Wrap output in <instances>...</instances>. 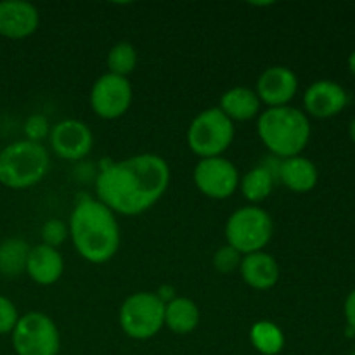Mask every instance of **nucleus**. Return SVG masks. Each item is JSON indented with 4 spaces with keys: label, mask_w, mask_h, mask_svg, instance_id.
I'll return each instance as SVG.
<instances>
[{
    "label": "nucleus",
    "mask_w": 355,
    "mask_h": 355,
    "mask_svg": "<svg viewBox=\"0 0 355 355\" xmlns=\"http://www.w3.org/2000/svg\"><path fill=\"white\" fill-rule=\"evenodd\" d=\"M30 243L21 238H7L0 243V274L2 277H19L26 274Z\"/></svg>",
    "instance_id": "nucleus-21"
},
{
    "label": "nucleus",
    "mask_w": 355,
    "mask_h": 355,
    "mask_svg": "<svg viewBox=\"0 0 355 355\" xmlns=\"http://www.w3.org/2000/svg\"><path fill=\"white\" fill-rule=\"evenodd\" d=\"M238 272L243 283L257 291H267L276 286L281 274L277 260L267 252L243 255Z\"/></svg>",
    "instance_id": "nucleus-15"
},
{
    "label": "nucleus",
    "mask_w": 355,
    "mask_h": 355,
    "mask_svg": "<svg viewBox=\"0 0 355 355\" xmlns=\"http://www.w3.org/2000/svg\"><path fill=\"white\" fill-rule=\"evenodd\" d=\"M51 128L52 125L49 123L45 114L35 113L31 116H28L26 121H24V139L31 142H38V144H44L45 139H49V135H51Z\"/></svg>",
    "instance_id": "nucleus-26"
},
{
    "label": "nucleus",
    "mask_w": 355,
    "mask_h": 355,
    "mask_svg": "<svg viewBox=\"0 0 355 355\" xmlns=\"http://www.w3.org/2000/svg\"><path fill=\"white\" fill-rule=\"evenodd\" d=\"M137 49H135L130 42H116L106 55L107 73L128 78V75H132V73L135 71V68H137Z\"/></svg>",
    "instance_id": "nucleus-23"
},
{
    "label": "nucleus",
    "mask_w": 355,
    "mask_h": 355,
    "mask_svg": "<svg viewBox=\"0 0 355 355\" xmlns=\"http://www.w3.org/2000/svg\"><path fill=\"white\" fill-rule=\"evenodd\" d=\"M51 170V153L44 144L19 139L0 149V184L14 191L35 187Z\"/></svg>",
    "instance_id": "nucleus-4"
},
{
    "label": "nucleus",
    "mask_w": 355,
    "mask_h": 355,
    "mask_svg": "<svg viewBox=\"0 0 355 355\" xmlns=\"http://www.w3.org/2000/svg\"><path fill=\"white\" fill-rule=\"evenodd\" d=\"M349 69H350V73L355 76V49L350 52V55H349Z\"/></svg>",
    "instance_id": "nucleus-30"
},
{
    "label": "nucleus",
    "mask_w": 355,
    "mask_h": 355,
    "mask_svg": "<svg viewBox=\"0 0 355 355\" xmlns=\"http://www.w3.org/2000/svg\"><path fill=\"white\" fill-rule=\"evenodd\" d=\"M349 135H350V139L355 142V116L352 118V121H350V125H349Z\"/></svg>",
    "instance_id": "nucleus-31"
},
{
    "label": "nucleus",
    "mask_w": 355,
    "mask_h": 355,
    "mask_svg": "<svg viewBox=\"0 0 355 355\" xmlns=\"http://www.w3.org/2000/svg\"><path fill=\"white\" fill-rule=\"evenodd\" d=\"M26 274L40 286H52L64 274V259L58 248L45 245L31 246L26 263Z\"/></svg>",
    "instance_id": "nucleus-16"
},
{
    "label": "nucleus",
    "mask_w": 355,
    "mask_h": 355,
    "mask_svg": "<svg viewBox=\"0 0 355 355\" xmlns=\"http://www.w3.org/2000/svg\"><path fill=\"white\" fill-rule=\"evenodd\" d=\"M0 281H2V274H0Z\"/></svg>",
    "instance_id": "nucleus-33"
},
{
    "label": "nucleus",
    "mask_w": 355,
    "mask_h": 355,
    "mask_svg": "<svg viewBox=\"0 0 355 355\" xmlns=\"http://www.w3.org/2000/svg\"><path fill=\"white\" fill-rule=\"evenodd\" d=\"M217 107L232 123L250 121L253 118H259V114L262 113V103L255 90L241 85L225 90Z\"/></svg>",
    "instance_id": "nucleus-18"
},
{
    "label": "nucleus",
    "mask_w": 355,
    "mask_h": 355,
    "mask_svg": "<svg viewBox=\"0 0 355 355\" xmlns=\"http://www.w3.org/2000/svg\"><path fill=\"white\" fill-rule=\"evenodd\" d=\"M349 104V94L335 80H315L304 92V110L307 116L333 118Z\"/></svg>",
    "instance_id": "nucleus-13"
},
{
    "label": "nucleus",
    "mask_w": 355,
    "mask_h": 355,
    "mask_svg": "<svg viewBox=\"0 0 355 355\" xmlns=\"http://www.w3.org/2000/svg\"><path fill=\"white\" fill-rule=\"evenodd\" d=\"M343 314H345L347 326L355 331V288L347 295L345 304H343Z\"/></svg>",
    "instance_id": "nucleus-28"
},
{
    "label": "nucleus",
    "mask_w": 355,
    "mask_h": 355,
    "mask_svg": "<svg viewBox=\"0 0 355 355\" xmlns=\"http://www.w3.org/2000/svg\"><path fill=\"white\" fill-rule=\"evenodd\" d=\"M241 260H243V255L238 252V250H234L229 245H224L214 253V260H211V263H214L217 272L232 274L236 272V270H239Z\"/></svg>",
    "instance_id": "nucleus-25"
},
{
    "label": "nucleus",
    "mask_w": 355,
    "mask_h": 355,
    "mask_svg": "<svg viewBox=\"0 0 355 355\" xmlns=\"http://www.w3.org/2000/svg\"><path fill=\"white\" fill-rule=\"evenodd\" d=\"M134 89L128 78L104 73L94 82L89 103L94 113L103 120H118L130 110Z\"/></svg>",
    "instance_id": "nucleus-10"
},
{
    "label": "nucleus",
    "mask_w": 355,
    "mask_h": 355,
    "mask_svg": "<svg viewBox=\"0 0 355 355\" xmlns=\"http://www.w3.org/2000/svg\"><path fill=\"white\" fill-rule=\"evenodd\" d=\"M250 343L262 355H279L286 345L283 329L272 321H257L250 329Z\"/></svg>",
    "instance_id": "nucleus-22"
},
{
    "label": "nucleus",
    "mask_w": 355,
    "mask_h": 355,
    "mask_svg": "<svg viewBox=\"0 0 355 355\" xmlns=\"http://www.w3.org/2000/svg\"><path fill=\"white\" fill-rule=\"evenodd\" d=\"M120 328L128 338L146 342L165 328V304L149 291H137L127 297L118 312Z\"/></svg>",
    "instance_id": "nucleus-7"
},
{
    "label": "nucleus",
    "mask_w": 355,
    "mask_h": 355,
    "mask_svg": "<svg viewBox=\"0 0 355 355\" xmlns=\"http://www.w3.org/2000/svg\"><path fill=\"white\" fill-rule=\"evenodd\" d=\"M170 177L166 159L155 153H141L104 166L96 179V198L114 215L135 217L165 196Z\"/></svg>",
    "instance_id": "nucleus-1"
},
{
    "label": "nucleus",
    "mask_w": 355,
    "mask_h": 355,
    "mask_svg": "<svg viewBox=\"0 0 355 355\" xmlns=\"http://www.w3.org/2000/svg\"><path fill=\"white\" fill-rule=\"evenodd\" d=\"M116 217L97 198L85 196L75 205L68 222L69 239L85 262L101 266L116 255L121 243Z\"/></svg>",
    "instance_id": "nucleus-2"
},
{
    "label": "nucleus",
    "mask_w": 355,
    "mask_h": 355,
    "mask_svg": "<svg viewBox=\"0 0 355 355\" xmlns=\"http://www.w3.org/2000/svg\"><path fill=\"white\" fill-rule=\"evenodd\" d=\"M238 168L225 156L200 159L194 166L193 180L196 189L210 200H227L239 187Z\"/></svg>",
    "instance_id": "nucleus-9"
},
{
    "label": "nucleus",
    "mask_w": 355,
    "mask_h": 355,
    "mask_svg": "<svg viewBox=\"0 0 355 355\" xmlns=\"http://www.w3.org/2000/svg\"><path fill=\"white\" fill-rule=\"evenodd\" d=\"M234 123L215 107H207L193 118L187 128L186 141L191 153L200 159L224 156L234 141Z\"/></svg>",
    "instance_id": "nucleus-6"
},
{
    "label": "nucleus",
    "mask_w": 355,
    "mask_h": 355,
    "mask_svg": "<svg viewBox=\"0 0 355 355\" xmlns=\"http://www.w3.org/2000/svg\"><path fill=\"white\" fill-rule=\"evenodd\" d=\"M155 293H156V297H158L165 305L177 297L173 286H168V284H163V286H159L158 291H155Z\"/></svg>",
    "instance_id": "nucleus-29"
},
{
    "label": "nucleus",
    "mask_w": 355,
    "mask_h": 355,
    "mask_svg": "<svg viewBox=\"0 0 355 355\" xmlns=\"http://www.w3.org/2000/svg\"><path fill=\"white\" fill-rule=\"evenodd\" d=\"M19 312L10 298L0 295V336L10 335L19 321Z\"/></svg>",
    "instance_id": "nucleus-27"
},
{
    "label": "nucleus",
    "mask_w": 355,
    "mask_h": 355,
    "mask_svg": "<svg viewBox=\"0 0 355 355\" xmlns=\"http://www.w3.org/2000/svg\"><path fill=\"white\" fill-rule=\"evenodd\" d=\"M49 144L58 158L80 162L94 149V132L89 125L76 118H66L52 125Z\"/></svg>",
    "instance_id": "nucleus-11"
},
{
    "label": "nucleus",
    "mask_w": 355,
    "mask_h": 355,
    "mask_svg": "<svg viewBox=\"0 0 355 355\" xmlns=\"http://www.w3.org/2000/svg\"><path fill=\"white\" fill-rule=\"evenodd\" d=\"M40 26V12L24 0L0 2V37L9 40H24Z\"/></svg>",
    "instance_id": "nucleus-14"
},
{
    "label": "nucleus",
    "mask_w": 355,
    "mask_h": 355,
    "mask_svg": "<svg viewBox=\"0 0 355 355\" xmlns=\"http://www.w3.org/2000/svg\"><path fill=\"white\" fill-rule=\"evenodd\" d=\"M349 355H355V349H354V350H352V352H350Z\"/></svg>",
    "instance_id": "nucleus-32"
},
{
    "label": "nucleus",
    "mask_w": 355,
    "mask_h": 355,
    "mask_svg": "<svg viewBox=\"0 0 355 355\" xmlns=\"http://www.w3.org/2000/svg\"><path fill=\"white\" fill-rule=\"evenodd\" d=\"M274 236V220L269 211L246 205L229 215L225 222V245L241 255L263 252Z\"/></svg>",
    "instance_id": "nucleus-5"
},
{
    "label": "nucleus",
    "mask_w": 355,
    "mask_h": 355,
    "mask_svg": "<svg viewBox=\"0 0 355 355\" xmlns=\"http://www.w3.org/2000/svg\"><path fill=\"white\" fill-rule=\"evenodd\" d=\"M253 90L267 107L290 106L298 92V76L288 66H270L260 73Z\"/></svg>",
    "instance_id": "nucleus-12"
},
{
    "label": "nucleus",
    "mask_w": 355,
    "mask_h": 355,
    "mask_svg": "<svg viewBox=\"0 0 355 355\" xmlns=\"http://www.w3.org/2000/svg\"><path fill=\"white\" fill-rule=\"evenodd\" d=\"M42 245L51 246V248H59L66 239L69 238L68 224L61 218H49L40 229Z\"/></svg>",
    "instance_id": "nucleus-24"
},
{
    "label": "nucleus",
    "mask_w": 355,
    "mask_h": 355,
    "mask_svg": "<svg viewBox=\"0 0 355 355\" xmlns=\"http://www.w3.org/2000/svg\"><path fill=\"white\" fill-rule=\"evenodd\" d=\"M257 134L270 155L286 159L304 153L312 127L305 111L298 107H267L257 118Z\"/></svg>",
    "instance_id": "nucleus-3"
},
{
    "label": "nucleus",
    "mask_w": 355,
    "mask_h": 355,
    "mask_svg": "<svg viewBox=\"0 0 355 355\" xmlns=\"http://www.w3.org/2000/svg\"><path fill=\"white\" fill-rule=\"evenodd\" d=\"M200 309L187 297H175L165 305V328L173 335H191L200 324Z\"/></svg>",
    "instance_id": "nucleus-19"
},
{
    "label": "nucleus",
    "mask_w": 355,
    "mask_h": 355,
    "mask_svg": "<svg viewBox=\"0 0 355 355\" xmlns=\"http://www.w3.org/2000/svg\"><path fill=\"white\" fill-rule=\"evenodd\" d=\"M276 180V172L270 166L259 165L253 166L239 179L238 189L250 205L260 207V203H263L272 194Z\"/></svg>",
    "instance_id": "nucleus-20"
},
{
    "label": "nucleus",
    "mask_w": 355,
    "mask_h": 355,
    "mask_svg": "<svg viewBox=\"0 0 355 355\" xmlns=\"http://www.w3.org/2000/svg\"><path fill=\"white\" fill-rule=\"evenodd\" d=\"M276 179L291 193H311L319 180V170L312 159L305 156H291L281 159L276 170Z\"/></svg>",
    "instance_id": "nucleus-17"
},
{
    "label": "nucleus",
    "mask_w": 355,
    "mask_h": 355,
    "mask_svg": "<svg viewBox=\"0 0 355 355\" xmlns=\"http://www.w3.org/2000/svg\"><path fill=\"white\" fill-rule=\"evenodd\" d=\"M16 355H58L61 335L51 315L44 312H28L21 315L10 333Z\"/></svg>",
    "instance_id": "nucleus-8"
}]
</instances>
